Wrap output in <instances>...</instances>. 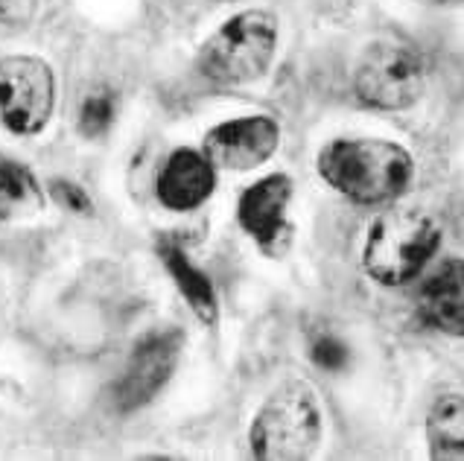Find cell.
Listing matches in <instances>:
<instances>
[{"label": "cell", "instance_id": "6", "mask_svg": "<svg viewBox=\"0 0 464 461\" xmlns=\"http://www.w3.org/2000/svg\"><path fill=\"white\" fill-rule=\"evenodd\" d=\"M56 111V73L30 53L0 59V123L15 138H35Z\"/></svg>", "mask_w": 464, "mask_h": 461}, {"label": "cell", "instance_id": "17", "mask_svg": "<svg viewBox=\"0 0 464 461\" xmlns=\"http://www.w3.org/2000/svg\"><path fill=\"white\" fill-rule=\"evenodd\" d=\"M47 196L62 210H68V214H79V216H91V214H94V199H91L82 184H76L71 178H62V176L59 178H50Z\"/></svg>", "mask_w": 464, "mask_h": 461}, {"label": "cell", "instance_id": "15", "mask_svg": "<svg viewBox=\"0 0 464 461\" xmlns=\"http://www.w3.org/2000/svg\"><path fill=\"white\" fill-rule=\"evenodd\" d=\"M117 120V94L111 88H94L88 91L85 100L79 102L76 129L88 140H100L111 131Z\"/></svg>", "mask_w": 464, "mask_h": 461}, {"label": "cell", "instance_id": "11", "mask_svg": "<svg viewBox=\"0 0 464 461\" xmlns=\"http://www.w3.org/2000/svg\"><path fill=\"white\" fill-rule=\"evenodd\" d=\"M420 319L435 333L464 339V257H444L418 293Z\"/></svg>", "mask_w": 464, "mask_h": 461}, {"label": "cell", "instance_id": "10", "mask_svg": "<svg viewBox=\"0 0 464 461\" xmlns=\"http://www.w3.org/2000/svg\"><path fill=\"white\" fill-rule=\"evenodd\" d=\"M295 184L286 173L263 176L240 193L237 199V222L260 248H272L289 231V202Z\"/></svg>", "mask_w": 464, "mask_h": 461}, {"label": "cell", "instance_id": "12", "mask_svg": "<svg viewBox=\"0 0 464 461\" xmlns=\"http://www.w3.org/2000/svg\"><path fill=\"white\" fill-rule=\"evenodd\" d=\"M158 260H161V266L167 269L181 298L188 301L190 310L196 312V319L205 324H217L219 301H217V289H214V281H210V274L205 269H198L190 260V255L184 252L176 240H169V236L158 243Z\"/></svg>", "mask_w": 464, "mask_h": 461}, {"label": "cell", "instance_id": "13", "mask_svg": "<svg viewBox=\"0 0 464 461\" xmlns=\"http://www.w3.org/2000/svg\"><path fill=\"white\" fill-rule=\"evenodd\" d=\"M427 447L435 461H464V394L435 398L427 415Z\"/></svg>", "mask_w": 464, "mask_h": 461}, {"label": "cell", "instance_id": "2", "mask_svg": "<svg viewBox=\"0 0 464 461\" xmlns=\"http://www.w3.org/2000/svg\"><path fill=\"white\" fill-rule=\"evenodd\" d=\"M281 44V26L269 9H243L225 18L198 47L196 71L210 85H255L269 73Z\"/></svg>", "mask_w": 464, "mask_h": 461}, {"label": "cell", "instance_id": "1", "mask_svg": "<svg viewBox=\"0 0 464 461\" xmlns=\"http://www.w3.org/2000/svg\"><path fill=\"white\" fill-rule=\"evenodd\" d=\"M318 176L330 190L353 205H389L409 190L415 158L389 138H336L315 158Z\"/></svg>", "mask_w": 464, "mask_h": 461}, {"label": "cell", "instance_id": "4", "mask_svg": "<svg viewBox=\"0 0 464 461\" xmlns=\"http://www.w3.org/2000/svg\"><path fill=\"white\" fill-rule=\"evenodd\" d=\"M439 219L420 207H392L368 226L362 269L380 286H406L420 278L441 248Z\"/></svg>", "mask_w": 464, "mask_h": 461}, {"label": "cell", "instance_id": "14", "mask_svg": "<svg viewBox=\"0 0 464 461\" xmlns=\"http://www.w3.org/2000/svg\"><path fill=\"white\" fill-rule=\"evenodd\" d=\"M47 190L38 184L33 169L15 158L0 155V216L42 210Z\"/></svg>", "mask_w": 464, "mask_h": 461}, {"label": "cell", "instance_id": "7", "mask_svg": "<svg viewBox=\"0 0 464 461\" xmlns=\"http://www.w3.org/2000/svg\"><path fill=\"white\" fill-rule=\"evenodd\" d=\"M184 348V333L181 331H155L143 336L131 357L126 360L123 374L111 383L109 400L111 409L121 415H131L158 400L172 374H176L179 360Z\"/></svg>", "mask_w": 464, "mask_h": 461}, {"label": "cell", "instance_id": "5", "mask_svg": "<svg viewBox=\"0 0 464 461\" xmlns=\"http://www.w3.org/2000/svg\"><path fill=\"white\" fill-rule=\"evenodd\" d=\"M427 91V64L406 44H371L353 71V97L371 111H406Z\"/></svg>", "mask_w": 464, "mask_h": 461}, {"label": "cell", "instance_id": "9", "mask_svg": "<svg viewBox=\"0 0 464 461\" xmlns=\"http://www.w3.org/2000/svg\"><path fill=\"white\" fill-rule=\"evenodd\" d=\"M217 190L214 161L193 147L172 149L155 178V196L169 214H193Z\"/></svg>", "mask_w": 464, "mask_h": 461}, {"label": "cell", "instance_id": "16", "mask_svg": "<svg viewBox=\"0 0 464 461\" xmlns=\"http://www.w3.org/2000/svg\"><path fill=\"white\" fill-rule=\"evenodd\" d=\"M310 360L327 374H342L351 365V348L336 333H318L310 341Z\"/></svg>", "mask_w": 464, "mask_h": 461}, {"label": "cell", "instance_id": "18", "mask_svg": "<svg viewBox=\"0 0 464 461\" xmlns=\"http://www.w3.org/2000/svg\"><path fill=\"white\" fill-rule=\"evenodd\" d=\"M42 0H0V26L6 30H26L35 15Z\"/></svg>", "mask_w": 464, "mask_h": 461}, {"label": "cell", "instance_id": "3", "mask_svg": "<svg viewBox=\"0 0 464 461\" xmlns=\"http://www.w3.org/2000/svg\"><path fill=\"white\" fill-rule=\"evenodd\" d=\"M324 441V409L313 383L289 377L257 409L248 429L251 456L260 461H301Z\"/></svg>", "mask_w": 464, "mask_h": 461}, {"label": "cell", "instance_id": "8", "mask_svg": "<svg viewBox=\"0 0 464 461\" xmlns=\"http://www.w3.org/2000/svg\"><path fill=\"white\" fill-rule=\"evenodd\" d=\"M281 147V126L269 114L231 117L205 131L202 152L214 161L217 169L248 173L275 158Z\"/></svg>", "mask_w": 464, "mask_h": 461}]
</instances>
